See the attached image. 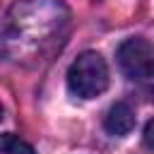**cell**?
I'll use <instances>...</instances> for the list:
<instances>
[{
	"label": "cell",
	"mask_w": 154,
	"mask_h": 154,
	"mask_svg": "<svg viewBox=\"0 0 154 154\" xmlns=\"http://www.w3.org/2000/svg\"><path fill=\"white\" fill-rule=\"evenodd\" d=\"M0 120H2V106H0Z\"/></svg>",
	"instance_id": "6"
},
{
	"label": "cell",
	"mask_w": 154,
	"mask_h": 154,
	"mask_svg": "<svg viewBox=\"0 0 154 154\" xmlns=\"http://www.w3.org/2000/svg\"><path fill=\"white\" fill-rule=\"evenodd\" d=\"M132 125H135V111H132L125 101L113 103V106L108 108L106 118H103V128H106V132H111V135H116V137L128 135V132L132 130Z\"/></svg>",
	"instance_id": "3"
},
{
	"label": "cell",
	"mask_w": 154,
	"mask_h": 154,
	"mask_svg": "<svg viewBox=\"0 0 154 154\" xmlns=\"http://www.w3.org/2000/svg\"><path fill=\"white\" fill-rule=\"evenodd\" d=\"M0 154H34V147L14 135H2L0 137Z\"/></svg>",
	"instance_id": "4"
},
{
	"label": "cell",
	"mask_w": 154,
	"mask_h": 154,
	"mask_svg": "<svg viewBox=\"0 0 154 154\" xmlns=\"http://www.w3.org/2000/svg\"><path fill=\"white\" fill-rule=\"evenodd\" d=\"M118 65L125 77L135 82H147L154 72V53L147 38H125L118 46Z\"/></svg>",
	"instance_id": "2"
},
{
	"label": "cell",
	"mask_w": 154,
	"mask_h": 154,
	"mask_svg": "<svg viewBox=\"0 0 154 154\" xmlns=\"http://www.w3.org/2000/svg\"><path fill=\"white\" fill-rule=\"evenodd\" d=\"M67 87L79 99H94L108 87V65L96 51H84L67 70Z\"/></svg>",
	"instance_id": "1"
},
{
	"label": "cell",
	"mask_w": 154,
	"mask_h": 154,
	"mask_svg": "<svg viewBox=\"0 0 154 154\" xmlns=\"http://www.w3.org/2000/svg\"><path fill=\"white\" fill-rule=\"evenodd\" d=\"M144 144L147 147H152V120L147 123V128H144Z\"/></svg>",
	"instance_id": "5"
}]
</instances>
